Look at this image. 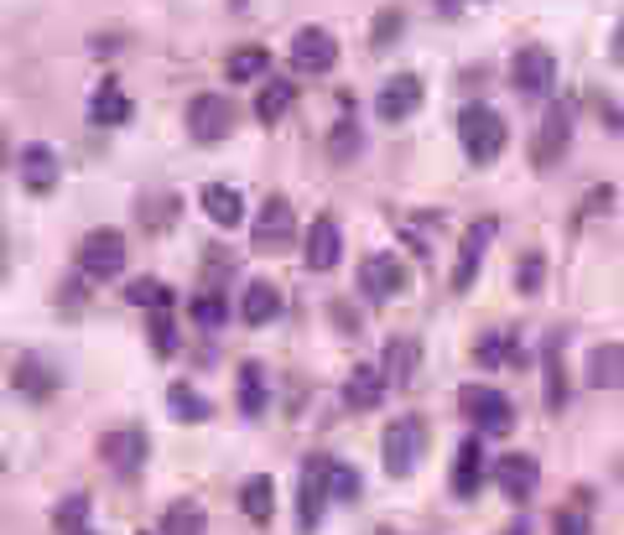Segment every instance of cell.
<instances>
[{"label":"cell","mask_w":624,"mask_h":535,"mask_svg":"<svg viewBox=\"0 0 624 535\" xmlns=\"http://www.w3.org/2000/svg\"><path fill=\"white\" fill-rule=\"evenodd\" d=\"M458 140H463V157H469V162L489 166V162H500L510 130H504L500 110H489V104H469V110L458 115Z\"/></svg>","instance_id":"cell-1"},{"label":"cell","mask_w":624,"mask_h":535,"mask_svg":"<svg viewBox=\"0 0 624 535\" xmlns=\"http://www.w3.org/2000/svg\"><path fill=\"white\" fill-rule=\"evenodd\" d=\"M385 473L390 478H411L416 473V463H422V452H427V421L422 416H396L390 426H385Z\"/></svg>","instance_id":"cell-2"},{"label":"cell","mask_w":624,"mask_h":535,"mask_svg":"<svg viewBox=\"0 0 624 535\" xmlns=\"http://www.w3.org/2000/svg\"><path fill=\"white\" fill-rule=\"evenodd\" d=\"M458 411L474 421L484 437H504V432L515 426V406H510V396H500L495 385H463V390H458Z\"/></svg>","instance_id":"cell-3"},{"label":"cell","mask_w":624,"mask_h":535,"mask_svg":"<svg viewBox=\"0 0 624 535\" xmlns=\"http://www.w3.org/2000/svg\"><path fill=\"white\" fill-rule=\"evenodd\" d=\"M78 271L89 281H115L125 271V234L121 229H95L78 239Z\"/></svg>","instance_id":"cell-4"},{"label":"cell","mask_w":624,"mask_h":535,"mask_svg":"<svg viewBox=\"0 0 624 535\" xmlns=\"http://www.w3.org/2000/svg\"><path fill=\"white\" fill-rule=\"evenodd\" d=\"M567 146H573V110L567 104H552L541 125H536V136H531V162L536 172H552L562 157H567Z\"/></svg>","instance_id":"cell-5"},{"label":"cell","mask_w":624,"mask_h":535,"mask_svg":"<svg viewBox=\"0 0 624 535\" xmlns=\"http://www.w3.org/2000/svg\"><path fill=\"white\" fill-rule=\"evenodd\" d=\"M328 463L323 452H312L302 463V478H297V525L302 531H317L323 525V510H328Z\"/></svg>","instance_id":"cell-6"},{"label":"cell","mask_w":624,"mask_h":535,"mask_svg":"<svg viewBox=\"0 0 624 535\" xmlns=\"http://www.w3.org/2000/svg\"><path fill=\"white\" fill-rule=\"evenodd\" d=\"M229 130H235V104L224 94H198L188 104V136L198 146H219L229 140Z\"/></svg>","instance_id":"cell-7"},{"label":"cell","mask_w":624,"mask_h":535,"mask_svg":"<svg viewBox=\"0 0 624 535\" xmlns=\"http://www.w3.org/2000/svg\"><path fill=\"white\" fill-rule=\"evenodd\" d=\"M407 286H411V271L390 256V250H375V256L360 260V291L370 302H390V297H401Z\"/></svg>","instance_id":"cell-8"},{"label":"cell","mask_w":624,"mask_h":535,"mask_svg":"<svg viewBox=\"0 0 624 535\" xmlns=\"http://www.w3.org/2000/svg\"><path fill=\"white\" fill-rule=\"evenodd\" d=\"M510 84H515L521 99H547L557 84V58L547 47H521L515 63H510Z\"/></svg>","instance_id":"cell-9"},{"label":"cell","mask_w":624,"mask_h":535,"mask_svg":"<svg viewBox=\"0 0 624 535\" xmlns=\"http://www.w3.org/2000/svg\"><path fill=\"white\" fill-rule=\"evenodd\" d=\"M99 458L115 468L121 478H136L146 468V458H151V443H146L141 426H121V432H104V437H99Z\"/></svg>","instance_id":"cell-10"},{"label":"cell","mask_w":624,"mask_h":535,"mask_svg":"<svg viewBox=\"0 0 624 535\" xmlns=\"http://www.w3.org/2000/svg\"><path fill=\"white\" fill-rule=\"evenodd\" d=\"M291 234H297L291 203H287V198H265V209L255 213V229H250V250L276 256V250H287V245H291Z\"/></svg>","instance_id":"cell-11"},{"label":"cell","mask_w":624,"mask_h":535,"mask_svg":"<svg viewBox=\"0 0 624 535\" xmlns=\"http://www.w3.org/2000/svg\"><path fill=\"white\" fill-rule=\"evenodd\" d=\"M495 234H500V224H495V219H479V224H469V229H463L458 265H453V291H469V286H474L484 256H489V245H495Z\"/></svg>","instance_id":"cell-12"},{"label":"cell","mask_w":624,"mask_h":535,"mask_svg":"<svg viewBox=\"0 0 624 535\" xmlns=\"http://www.w3.org/2000/svg\"><path fill=\"white\" fill-rule=\"evenodd\" d=\"M334 63H338L334 32H323V26H302V32L291 37V69L297 73H328Z\"/></svg>","instance_id":"cell-13"},{"label":"cell","mask_w":624,"mask_h":535,"mask_svg":"<svg viewBox=\"0 0 624 535\" xmlns=\"http://www.w3.org/2000/svg\"><path fill=\"white\" fill-rule=\"evenodd\" d=\"M495 484H500L504 499H531V494L541 489V463L531 458V452H504L500 463H495Z\"/></svg>","instance_id":"cell-14"},{"label":"cell","mask_w":624,"mask_h":535,"mask_svg":"<svg viewBox=\"0 0 624 535\" xmlns=\"http://www.w3.org/2000/svg\"><path fill=\"white\" fill-rule=\"evenodd\" d=\"M422 94H427V89H422V78H416V73H396V78L375 94V115L390 120V125H396V120H411L416 110H422Z\"/></svg>","instance_id":"cell-15"},{"label":"cell","mask_w":624,"mask_h":535,"mask_svg":"<svg viewBox=\"0 0 624 535\" xmlns=\"http://www.w3.org/2000/svg\"><path fill=\"white\" fill-rule=\"evenodd\" d=\"M338 256H344V234H338V219L334 213H323V219H312L308 229V250H302V260H308V271H334Z\"/></svg>","instance_id":"cell-16"},{"label":"cell","mask_w":624,"mask_h":535,"mask_svg":"<svg viewBox=\"0 0 624 535\" xmlns=\"http://www.w3.org/2000/svg\"><path fill=\"white\" fill-rule=\"evenodd\" d=\"M58 172H63V166H58V151H52V146H42V140L22 146V187L26 192H37V198L52 192V187H58Z\"/></svg>","instance_id":"cell-17"},{"label":"cell","mask_w":624,"mask_h":535,"mask_svg":"<svg viewBox=\"0 0 624 535\" xmlns=\"http://www.w3.org/2000/svg\"><path fill=\"white\" fill-rule=\"evenodd\" d=\"M484 458H489V452H484L479 437H469V443L458 447V458H453V478H448L458 499H474V494H479L484 473H489V468H484Z\"/></svg>","instance_id":"cell-18"},{"label":"cell","mask_w":624,"mask_h":535,"mask_svg":"<svg viewBox=\"0 0 624 535\" xmlns=\"http://www.w3.org/2000/svg\"><path fill=\"white\" fill-rule=\"evenodd\" d=\"M11 385H16L26 400H48L52 390H58V370H52L42 353H22V359H16V374H11Z\"/></svg>","instance_id":"cell-19"},{"label":"cell","mask_w":624,"mask_h":535,"mask_svg":"<svg viewBox=\"0 0 624 535\" xmlns=\"http://www.w3.org/2000/svg\"><path fill=\"white\" fill-rule=\"evenodd\" d=\"M416 364H422V344H416V338H390V344H385V364H380L385 385H401V390H407L411 380H416Z\"/></svg>","instance_id":"cell-20"},{"label":"cell","mask_w":624,"mask_h":535,"mask_svg":"<svg viewBox=\"0 0 624 535\" xmlns=\"http://www.w3.org/2000/svg\"><path fill=\"white\" fill-rule=\"evenodd\" d=\"M620 380H624V344L609 338V344L588 353V385L594 390H620Z\"/></svg>","instance_id":"cell-21"},{"label":"cell","mask_w":624,"mask_h":535,"mask_svg":"<svg viewBox=\"0 0 624 535\" xmlns=\"http://www.w3.org/2000/svg\"><path fill=\"white\" fill-rule=\"evenodd\" d=\"M198 203H203V213L214 219L219 229H235L245 219V198L235 192V187H224V183H209L203 192H198Z\"/></svg>","instance_id":"cell-22"},{"label":"cell","mask_w":624,"mask_h":535,"mask_svg":"<svg viewBox=\"0 0 624 535\" xmlns=\"http://www.w3.org/2000/svg\"><path fill=\"white\" fill-rule=\"evenodd\" d=\"M240 510H245V520H255V525H265V520L276 514V478H271V473H250V478H245Z\"/></svg>","instance_id":"cell-23"},{"label":"cell","mask_w":624,"mask_h":535,"mask_svg":"<svg viewBox=\"0 0 624 535\" xmlns=\"http://www.w3.org/2000/svg\"><path fill=\"white\" fill-rule=\"evenodd\" d=\"M291 104H297V84H287V78H265L261 94H255V120H261V125H276V120L291 115Z\"/></svg>","instance_id":"cell-24"},{"label":"cell","mask_w":624,"mask_h":535,"mask_svg":"<svg viewBox=\"0 0 624 535\" xmlns=\"http://www.w3.org/2000/svg\"><path fill=\"white\" fill-rule=\"evenodd\" d=\"M344 400H349L354 411H375L385 400V374L375 370V364H354L349 385H344Z\"/></svg>","instance_id":"cell-25"},{"label":"cell","mask_w":624,"mask_h":535,"mask_svg":"<svg viewBox=\"0 0 624 535\" xmlns=\"http://www.w3.org/2000/svg\"><path fill=\"white\" fill-rule=\"evenodd\" d=\"M276 312H282V291H276L271 281H250V286H245V297H240V318H245V323L265 327Z\"/></svg>","instance_id":"cell-26"},{"label":"cell","mask_w":624,"mask_h":535,"mask_svg":"<svg viewBox=\"0 0 624 535\" xmlns=\"http://www.w3.org/2000/svg\"><path fill=\"white\" fill-rule=\"evenodd\" d=\"M552 531H557V535H594V494L577 489L573 499H567V505L557 510Z\"/></svg>","instance_id":"cell-27"},{"label":"cell","mask_w":624,"mask_h":535,"mask_svg":"<svg viewBox=\"0 0 624 535\" xmlns=\"http://www.w3.org/2000/svg\"><path fill=\"white\" fill-rule=\"evenodd\" d=\"M541 380H547V411H562L567 406V380H562V338H547L541 349Z\"/></svg>","instance_id":"cell-28"},{"label":"cell","mask_w":624,"mask_h":535,"mask_svg":"<svg viewBox=\"0 0 624 535\" xmlns=\"http://www.w3.org/2000/svg\"><path fill=\"white\" fill-rule=\"evenodd\" d=\"M89 120L95 125H125L130 120V99H125L121 84H99L95 99H89Z\"/></svg>","instance_id":"cell-29"},{"label":"cell","mask_w":624,"mask_h":535,"mask_svg":"<svg viewBox=\"0 0 624 535\" xmlns=\"http://www.w3.org/2000/svg\"><path fill=\"white\" fill-rule=\"evenodd\" d=\"M271 73V52L265 47H240V52H229V63H224V78L229 84H255Z\"/></svg>","instance_id":"cell-30"},{"label":"cell","mask_w":624,"mask_h":535,"mask_svg":"<svg viewBox=\"0 0 624 535\" xmlns=\"http://www.w3.org/2000/svg\"><path fill=\"white\" fill-rule=\"evenodd\" d=\"M162 535H209V514L198 499H183L162 514Z\"/></svg>","instance_id":"cell-31"},{"label":"cell","mask_w":624,"mask_h":535,"mask_svg":"<svg viewBox=\"0 0 624 535\" xmlns=\"http://www.w3.org/2000/svg\"><path fill=\"white\" fill-rule=\"evenodd\" d=\"M167 411H172L177 421H188V426H203V421L214 416V406L198 396L192 385H172V390H167Z\"/></svg>","instance_id":"cell-32"},{"label":"cell","mask_w":624,"mask_h":535,"mask_svg":"<svg viewBox=\"0 0 624 535\" xmlns=\"http://www.w3.org/2000/svg\"><path fill=\"white\" fill-rule=\"evenodd\" d=\"M484 370H500V364H521V344L510 338V333H484L479 349H474Z\"/></svg>","instance_id":"cell-33"},{"label":"cell","mask_w":624,"mask_h":535,"mask_svg":"<svg viewBox=\"0 0 624 535\" xmlns=\"http://www.w3.org/2000/svg\"><path fill=\"white\" fill-rule=\"evenodd\" d=\"M240 411L245 416H261L265 411V370L250 359V364H240Z\"/></svg>","instance_id":"cell-34"},{"label":"cell","mask_w":624,"mask_h":535,"mask_svg":"<svg viewBox=\"0 0 624 535\" xmlns=\"http://www.w3.org/2000/svg\"><path fill=\"white\" fill-rule=\"evenodd\" d=\"M360 151H364V130L354 120H338L334 136H328V157H334V162H354Z\"/></svg>","instance_id":"cell-35"},{"label":"cell","mask_w":624,"mask_h":535,"mask_svg":"<svg viewBox=\"0 0 624 535\" xmlns=\"http://www.w3.org/2000/svg\"><path fill=\"white\" fill-rule=\"evenodd\" d=\"M52 525H58V535H73L89 525V494H68L58 510H52Z\"/></svg>","instance_id":"cell-36"},{"label":"cell","mask_w":624,"mask_h":535,"mask_svg":"<svg viewBox=\"0 0 624 535\" xmlns=\"http://www.w3.org/2000/svg\"><path fill=\"white\" fill-rule=\"evenodd\" d=\"M541 281H547V256H541V250H526L521 265H515V291H521V297H536Z\"/></svg>","instance_id":"cell-37"},{"label":"cell","mask_w":624,"mask_h":535,"mask_svg":"<svg viewBox=\"0 0 624 535\" xmlns=\"http://www.w3.org/2000/svg\"><path fill=\"white\" fill-rule=\"evenodd\" d=\"M146 333H151V349L162 353V359H172V353H177V327H172L167 307H151V323H146Z\"/></svg>","instance_id":"cell-38"},{"label":"cell","mask_w":624,"mask_h":535,"mask_svg":"<svg viewBox=\"0 0 624 535\" xmlns=\"http://www.w3.org/2000/svg\"><path fill=\"white\" fill-rule=\"evenodd\" d=\"M125 302L130 307H172V286H162V281H130L125 286Z\"/></svg>","instance_id":"cell-39"},{"label":"cell","mask_w":624,"mask_h":535,"mask_svg":"<svg viewBox=\"0 0 624 535\" xmlns=\"http://www.w3.org/2000/svg\"><path fill=\"white\" fill-rule=\"evenodd\" d=\"M360 473L354 468H344V463H328V499H344V505H354L360 499Z\"/></svg>","instance_id":"cell-40"},{"label":"cell","mask_w":624,"mask_h":535,"mask_svg":"<svg viewBox=\"0 0 624 535\" xmlns=\"http://www.w3.org/2000/svg\"><path fill=\"white\" fill-rule=\"evenodd\" d=\"M224 318H229V307H224L219 291H203V297L192 302V323L198 327H224Z\"/></svg>","instance_id":"cell-41"},{"label":"cell","mask_w":624,"mask_h":535,"mask_svg":"<svg viewBox=\"0 0 624 535\" xmlns=\"http://www.w3.org/2000/svg\"><path fill=\"white\" fill-rule=\"evenodd\" d=\"M401 26H407V16H401V11H380V16H375V32H370V47H375V52H385V47L401 37Z\"/></svg>","instance_id":"cell-42"},{"label":"cell","mask_w":624,"mask_h":535,"mask_svg":"<svg viewBox=\"0 0 624 535\" xmlns=\"http://www.w3.org/2000/svg\"><path fill=\"white\" fill-rule=\"evenodd\" d=\"M177 198H151V203H141V224L146 229H167L172 219H177Z\"/></svg>","instance_id":"cell-43"},{"label":"cell","mask_w":624,"mask_h":535,"mask_svg":"<svg viewBox=\"0 0 624 535\" xmlns=\"http://www.w3.org/2000/svg\"><path fill=\"white\" fill-rule=\"evenodd\" d=\"M614 198H620L614 187H594V192H588V203H583V213H609V209H614Z\"/></svg>","instance_id":"cell-44"},{"label":"cell","mask_w":624,"mask_h":535,"mask_svg":"<svg viewBox=\"0 0 624 535\" xmlns=\"http://www.w3.org/2000/svg\"><path fill=\"white\" fill-rule=\"evenodd\" d=\"M11 166V146H5V130H0V172Z\"/></svg>","instance_id":"cell-45"},{"label":"cell","mask_w":624,"mask_h":535,"mask_svg":"<svg viewBox=\"0 0 624 535\" xmlns=\"http://www.w3.org/2000/svg\"><path fill=\"white\" fill-rule=\"evenodd\" d=\"M504 535H526V525H510V531H504Z\"/></svg>","instance_id":"cell-46"},{"label":"cell","mask_w":624,"mask_h":535,"mask_svg":"<svg viewBox=\"0 0 624 535\" xmlns=\"http://www.w3.org/2000/svg\"><path fill=\"white\" fill-rule=\"evenodd\" d=\"M0 271H5V239H0Z\"/></svg>","instance_id":"cell-47"},{"label":"cell","mask_w":624,"mask_h":535,"mask_svg":"<svg viewBox=\"0 0 624 535\" xmlns=\"http://www.w3.org/2000/svg\"><path fill=\"white\" fill-rule=\"evenodd\" d=\"M73 535H95V531H89V525H84V531H73Z\"/></svg>","instance_id":"cell-48"},{"label":"cell","mask_w":624,"mask_h":535,"mask_svg":"<svg viewBox=\"0 0 624 535\" xmlns=\"http://www.w3.org/2000/svg\"><path fill=\"white\" fill-rule=\"evenodd\" d=\"M458 5H463V0H458Z\"/></svg>","instance_id":"cell-49"}]
</instances>
